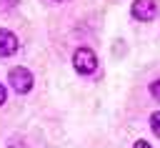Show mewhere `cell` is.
Returning a JSON list of instances; mask_svg holds the SVG:
<instances>
[{
	"mask_svg": "<svg viewBox=\"0 0 160 148\" xmlns=\"http://www.w3.org/2000/svg\"><path fill=\"white\" fill-rule=\"evenodd\" d=\"M130 13H132L135 20H140V23H150V20L158 18V5H155V0H135L132 8H130Z\"/></svg>",
	"mask_w": 160,
	"mask_h": 148,
	"instance_id": "3957f363",
	"label": "cell"
},
{
	"mask_svg": "<svg viewBox=\"0 0 160 148\" xmlns=\"http://www.w3.org/2000/svg\"><path fill=\"white\" fill-rule=\"evenodd\" d=\"M72 68L80 75H92L98 70V55L92 48H78L72 55Z\"/></svg>",
	"mask_w": 160,
	"mask_h": 148,
	"instance_id": "6da1fadb",
	"label": "cell"
},
{
	"mask_svg": "<svg viewBox=\"0 0 160 148\" xmlns=\"http://www.w3.org/2000/svg\"><path fill=\"white\" fill-rule=\"evenodd\" d=\"M52 3H65V0H52Z\"/></svg>",
	"mask_w": 160,
	"mask_h": 148,
	"instance_id": "30bf717a",
	"label": "cell"
},
{
	"mask_svg": "<svg viewBox=\"0 0 160 148\" xmlns=\"http://www.w3.org/2000/svg\"><path fill=\"white\" fill-rule=\"evenodd\" d=\"M132 148H152V145H150L148 140H135V145H132Z\"/></svg>",
	"mask_w": 160,
	"mask_h": 148,
	"instance_id": "ba28073f",
	"label": "cell"
},
{
	"mask_svg": "<svg viewBox=\"0 0 160 148\" xmlns=\"http://www.w3.org/2000/svg\"><path fill=\"white\" fill-rule=\"evenodd\" d=\"M5 98H8V90H5V88H2V85H0V105H2V103H5Z\"/></svg>",
	"mask_w": 160,
	"mask_h": 148,
	"instance_id": "9c48e42d",
	"label": "cell"
},
{
	"mask_svg": "<svg viewBox=\"0 0 160 148\" xmlns=\"http://www.w3.org/2000/svg\"><path fill=\"white\" fill-rule=\"evenodd\" d=\"M15 5H18V0H0V13L10 10V8H15Z\"/></svg>",
	"mask_w": 160,
	"mask_h": 148,
	"instance_id": "52a82bcc",
	"label": "cell"
},
{
	"mask_svg": "<svg viewBox=\"0 0 160 148\" xmlns=\"http://www.w3.org/2000/svg\"><path fill=\"white\" fill-rule=\"evenodd\" d=\"M18 48H20L18 35H15L12 30L0 28V58H10V55H15V53H18Z\"/></svg>",
	"mask_w": 160,
	"mask_h": 148,
	"instance_id": "277c9868",
	"label": "cell"
},
{
	"mask_svg": "<svg viewBox=\"0 0 160 148\" xmlns=\"http://www.w3.org/2000/svg\"><path fill=\"white\" fill-rule=\"evenodd\" d=\"M150 130L160 138V110H155V113L150 115Z\"/></svg>",
	"mask_w": 160,
	"mask_h": 148,
	"instance_id": "5b68a950",
	"label": "cell"
},
{
	"mask_svg": "<svg viewBox=\"0 0 160 148\" xmlns=\"http://www.w3.org/2000/svg\"><path fill=\"white\" fill-rule=\"evenodd\" d=\"M8 83H10V88L15 90V93H20V95H25V93H30V88H32V73L28 70V68H12L10 73H8Z\"/></svg>",
	"mask_w": 160,
	"mask_h": 148,
	"instance_id": "7a4b0ae2",
	"label": "cell"
},
{
	"mask_svg": "<svg viewBox=\"0 0 160 148\" xmlns=\"http://www.w3.org/2000/svg\"><path fill=\"white\" fill-rule=\"evenodd\" d=\"M150 95H152V98H155V100L160 103V78L150 83Z\"/></svg>",
	"mask_w": 160,
	"mask_h": 148,
	"instance_id": "8992f818",
	"label": "cell"
}]
</instances>
